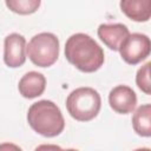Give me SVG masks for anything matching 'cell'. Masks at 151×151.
Returning a JSON list of instances; mask_svg holds the SVG:
<instances>
[{
	"label": "cell",
	"instance_id": "8fae6325",
	"mask_svg": "<svg viewBox=\"0 0 151 151\" xmlns=\"http://www.w3.org/2000/svg\"><path fill=\"white\" fill-rule=\"evenodd\" d=\"M132 126L134 132L140 137L151 136V105H140L132 116Z\"/></svg>",
	"mask_w": 151,
	"mask_h": 151
},
{
	"label": "cell",
	"instance_id": "52a82bcc",
	"mask_svg": "<svg viewBox=\"0 0 151 151\" xmlns=\"http://www.w3.org/2000/svg\"><path fill=\"white\" fill-rule=\"evenodd\" d=\"M109 103L111 109L117 113L127 114L136 109L137 96L130 86L118 85L110 91Z\"/></svg>",
	"mask_w": 151,
	"mask_h": 151
},
{
	"label": "cell",
	"instance_id": "7a4b0ae2",
	"mask_svg": "<svg viewBox=\"0 0 151 151\" xmlns=\"http://www.w3.org/2000/svg\"><path fill=\"white\" fill-rule=\"evenodd\" d=\"M27 122L37 133L47 138L59 136L65 129V119L60 109L47 99L39 100L29 106Z\"/></svg>",
	"mask_w": 151,
	"mask_h": 151
},
{
	"label": "cell",
	"instance_id": "5b68a950",
	"mask_svg": "<svg viewBox=\"0 0 151 151\" xmlns=\"http://www.w3.org/2000/svg\"><path fill=\"white\" fill-rule=\"evenodd\" d=\"M150 50L151 41L146 34L132 33L127 35L118 51L126 64L137 65L149 57Z\"/></svg>",
	"mask_w": 151,
	"mask_h": 151
},
{
	"label": "cell",
	"instance_id": "6da1fadb",
	"mask_svg": "<svg viewBox=\"0 0 151 151\" xmlns=\"http://www.w3.org/2000/svg\"><path fill=\"white\" fill-rule=\"evenodd\" d=\"M65 57L79 71L92 73L104 64V51L88 34H72L65 44Z\"/></svg>",
	"mask_w": 151,
	"mask_h": 151
},
{
	"label": "cell",
	"instance_id": "277c9868",
	"mask_svg": "<svg viewBox=\"0 0 151 151\" xmlns=\"http://www.w3.org/2000/svg\"><path fill=\"white\" fill-rule=\"evenodd\" d=\"M26 53L34 65L50 67L59 57V39L50 32L39 33L29 40L26 46Z\"/></svg>",
	"mask_w": 151,
	"mask_h": 151
},
{
	"label": "cell",
	"instance_id": "ba28073f",
	"mask_svg": "<svg viewBox=\"0 0 151 151\" xmlns=\"http://www.w3.org/2000/svg\"><path fill=\"white\" fill-rule=\"evenodd\" d=\"M99 39L112 51H118L123 41L130 34L124 24H101L98 27Z\"/></svg>",
	"mask_w": 151,
	"mask_h": 151
},
{
	"label": "cell",
	"instance_id": "30bf717a",
	"mask_svg": "<svg viewBox=\"0 0 151 151\" xmlns=\"http://www.w3.org/2000/svg\"><path fill=\"white\" fill-rule=\"evenodd\" d=\"M122 12L131 20L145 22L151 17V0H120Z\"/></svg>",
	"mask_w": 151,
	"mask_h": 151
},
{
	"label": "cell",
	"instance_id": "7c38bea8",
	"mask_svg": "<svg viewBox=\"0 0 151 151\" xmlns=\"http://www.w3.org/2000/svg\"><path fill=\"white\" fill-rule=\"evenodd\" d=\"M9 11L20 15H28L35 13L41 4V0H5Z\"/></svg>",
	"mask_w": 151,
	"mask_h": 151
},
{
	"label": "cell",
	"instance_id": "3957f363",
	"mask_svg": "<svg viewBox=\"0 0 151 151\" xmlns=\"http://www.w3.org/2000/svg\"><path fill=\"white\" fill-rule=\"evenodd\" d=\"M101 107V98L92 87H78L66 98V109L70 116L78 122L94 119Z\"/></svg>",
	"mask_w": 151,
	"mask_h": 151
},
{
	"label": "cell",
	"instance_id": "5bb4252c",
	"mask_svg": "<svg viewBox=\"0 0 151 151\" xmlns=\"http://www.w3.org/2000/svg\"><path fill=\"white\" fill-rule=\"evenodd\" d=\"M4 147H13V149H20V147H18V146H15V145H0V149H4Z\"/></svg>",
	"mask_w": 151,
	"mask_h": 151
},
{
	"label": "cell",
	"instance_id": "8992f818",
	"mask_svg": "<svg viewBox=\"0 0 151 151\" xmlns=\"http://www.w3.org/2000/svg\"><path fill=\"white\" fill-rule=\"evenodd\" d=\"M4 61L11 68L20 67L26 61V39L19 33H11L5 38Z\"/></svg>",
	"mask_w": 151,
	"mask_h": 151
},
{
	"label": "cell",
	"instance_id": "9c48e42d",
	"mask_svg": "<svg viewBox=\"0 0 151 151\" xmlns=\"http://www.w3.org/2000/svg\"><path fill=\"white\" fill-rule=\"evenodd\" d=\"M46 88V78L44 74L31 71L21 77L18 84V90L24 98L33 99L44 93Z\"/></svg>",
	"mask_w": 151,
	"mask_h": 151
},
{
	"label": "cell",
	"instance_id": "4fadbf2b",
	"mask_svg": "<svg viewBox=\"0 0 151 151\" xmlns=\"http://www.w3.org/2000/svg\"><path fill=\"white\" fill-rule=\"evenodd\" d=\"M150 66H151V63L147 61L145 65H143V66L137 71V76H136L137 86H138L145 94H150V93H151Z\"/></svg>",
	"mask_w": 151,
	"mask_h": 151
}]
</instances>
